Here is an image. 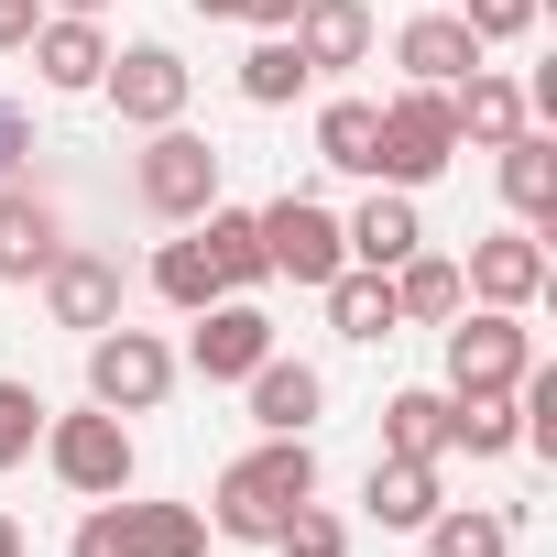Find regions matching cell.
I'll use <instances>...</instances> for the list:
<instances>
[{
	"mask_svg": "<svg viewBox=\"0 0 557 557\" xmlns=\"http://www.w3.org/2000/svg\"><path fill=\"white\" fill-rule=\"evenodd\" d=\"M296 503H318V448H307V437H262L251 459H230V470H219L208 524H219V535H240V546H273V524H285Z\"/></svg>",
	"mask_w": 557,
	"mask_h": 557,
	"instance_id": "6da1fadb",
	"label": "cell"
},
{
	"mask_svg": "<svg viewBox=\"0 0 557 557\" xmlns=\"http://www.w3.org/2000/svg\"><path fill=\"white\" fill-rule=\"evenodd\" d=\"M66 557H208V513L197 503H88Z\"/></svg>",
	"mask_w": 557,
	"mask_h": 557,
	"instance_id": "7a4b0ae2",
	"label": "cell"
},
{
	"mask_svg": "<svg viewBox=\"0 0 557 557\" xmlns=\"http://www.w3.org/2000/svg\"><path fill=\"white\" fill-rule=\"evenodd\" d=\"M132 186H143V208H153V219H208V208H219V143H208V132H186V121H164V132L143 143Z\"/></svg>",
	"mask_w": 557,
	"mask_h": 557,
	"instance_id": "3957f363",
	"label": "cell"
},
{
	"mask_svg": "<svg viewBox=\"0 0 557 557\" xmlns=\"http://www.w3.org/2000/svg\"><path fill=\"white\" fill-rule=\"evenodd\" d=\"M45 459H55V481H66L77 503H110V492H132V426H121L110 405H88V416H55V426H45Z\"/></svg>",
	"mask_w": 557,
	"mask_h": 557,
	"instance_id": "277c9868",
	"label": "cell"
},
{
	"mask_svg": "<svg viewBox=\"0 0 557 557\" xmlns=\"http://www.w3.org/2000/svg\"><path fill=\"white\" fill-rule=\"evenodd\" d=\"M535 372V339H524V318L513 307H459V329H448V394H513Z\"/></svg>",
	"mask_w": 557,
	"mask_h": 557,
	"instance_id": "5b68a950",
	"label": "cell"
},
{
	"mask_svg": "<svg viewBox=\"0 0 557 557\" xmlns=\"http://www.w3.org/2000/svg\"><path fill=\"white\" fill-rule=\"evenodd\" d=\"M251 230H262V273H285V285H329V273L350 262V240H339V219L318 197H273Z\"/></svg>",
	"mask_w": 557,
	"mask_h": 557,
	"instance_id": "8992f818",
	"label": "cell"
},
{
	"mask_svg": "<svg viewBox=\"0 0 557 557\" xmlns=\"http://www.w3.org/2000/svg\"><path fill=\"white\" fill-rule=\"evenodd\" d=\"M459 153V121H448V88H405V99H383V186H426L437 164Z\"/></svg>",
	"mask_w": 557,
	"mask_h": 557,
	"instance_id": "52a82bcc",
	"label": "cell"
},
{
	"mask_svg": "<svg viewBox=\"0 0 557 557\" xmlns=\"http://www.w3.org/2000/svg\"><path fill=\"white\" fill-rule=\"evenodd\" d=\"M164 383H175V350H164V339H143V329H99V339H88V405L153 416Z\"/></svg>",
	"mask_w": 557,
	"mask_h": 557,
	"instance_id": "ba28073f",
	"label": "cell"
},
{
	"mask_svg": "<svg viewBox=\"0 0 557 557\" xmlns=\"http://www.w3.org/2000/svg\"><path fill=\"white\" fill-rule=\"evenodd\" d=\"M99 88H110V110H121L132 132H164V121H186V66H175L164 45H132V55H110V66H99Z\"/></svg>",
	"mask_w": 557,
	"mask_h": 557,
	"instance_id": "9c48e42d",
	"label": "cell"
},
{
	"mask_svg": "<svg viewBox=\"0 0 557 557\" xmlns=\"http://www.w3.org/2000/svg\"><path fill=\"white\" fill-rule=\"evenodd\" d=\"M186 361H197L208 383H251V372L273 361V318H262V307H230V296H208V307H197V339H186Z\"/></svg>",
	"mask_w": 557,
	"mask_h": 557,
	"instance_id": "30bf717a",
	"label": "cell"
},
{
	"mask_svg": "<svg viewBox=\"0 0 557 557\" xmlns=\"http://www.w3.org/2000/svg\"><path fill=\"white\" fill-rule=\"evenodd\" d=\"M45 307H55V329H121V262L110 251H55L45 262Z\"/></svg>",
	"mask_w": 557,
	"mask_h": 557,
	"instance_id": "8fae6325",
	"label": "cell"
},
{
	"mask_svg": "<svg viewBox=\"0 0 557 557\" xmlns=\"http://www.w3.org/2000/svg\"><path fill=\"white\" fill-rule=\"evenodd\" d=\"M394 55H405V77H416V88H459V77L481 66V34H470L459 12H416V23L394 34Z\"/></svg>",
	"mask_w": 557,
	"mask_h": 557,
	"instance_id": "7c38bea8",
	"label": "cell"
},
{
	"mask_svg": "<svg viewBox=\"0 0 557 557\" xmlns=\"http://www.w3.org/2000/svg\"><path fill=\"white\" fill-rule=\"evenodd\" d=\"M459 285H470L481 307H535V296H546V251H535L524 230H503V240H481V251H470Z\"/></svg>",
	"mask_w": 557,
	"mask_h": 557,
	"instance_id": "4fadbf2b",
	"label": "cell"
},
{
	"mask_svg": "<svg viewBox=\"0 0 557 557\" xmlns=\"http://www.w3.org/2000/svg\"><path fill=\"white\" fill-rule=\"evenodd\" d=\"M361 503H372V524H394V535H416L426 513H437V459H372V481H361Z\"/></svg>",
	"mask_w": 557,
	"mask_h": 557,
	"instance_id": "5bb4252c",
	"label": "cell"
},
{
	"mask_svg": "<svg viewBox=\"0 0 557 557\" xmlns=\"http://www.w3.org/2000/svg\"><path fill=\"white\" fill-rule=\"evenodd\" d=\"M318 405H329V383H318L307 361H262V372H251V416H262V437H307Z\"/></svg>",
	"mask_w": 557,
	"mask_h": 557,
	"instance_id": "9a60e30c",
	"label": "cell"
},
{
	"mask_svg": "<svg viewBox=\"0 0 557 557\" xmlns=\"http://www.w3.org/2000/svg\"><path fill=\"white\" fill-rule=\"evenodd\" d=\"M318 296H329V329H339V339H394V329H405V318H394V273H372V262H361V273L339 262Z\"/></svg>",
	"mask_w": 557,
	"mask_h": 557,
	"instance_id": "2e32d148",
	"label": "cell"
},
{
	"mask_svg": "<svg viewBox=\"0 0 557 557\" xmlns=\"http://www.w3.org/2000/svg\"><path fill=\"white\" fill-rule=\"evenodd\" d=\"M296 55L329 77V66H361L372 55V12H361V0H307V12H296Z\"/></svg>",
	"mask_w": 557,
	"mask_h": 557,
	"instance_id": "e0dca14e",
	"label": "cell"
},
{
	"mask_svg": "<svg viewBox=\"0 0 557 557\" xmlns=\"http://www.w3.org/2000/svg\"><path fill=\"white\" fill-rule=\"evenodd\" d=\"M448 121H459V143H513V132H524V88L492 77V66H470V77L448 88Z\"/></svg>",
	"mask_w": 557,
	"mask_h": 557,
	"instance_id": "ac0fdd59",
	"label": "cell"
},
{
	"mask_svg": "<svg viewBox=\"0 0 557 557\" xmlns=\"http://www.w3.org/2000/svg\"><path fill=\"white\" fill-rule=\"evenodd\" d=\"M55 251L66 240H55V208L45 197H0V285H34Z\"/></svg>",
	"mask_w": 557,
	"mask_h": 557,
	"instance_id": "d6986e66",
	"label": "cell"
},
{
	"mask_svg": "<svg viewBox=\"0 0 557 557\" xmlns=\"http://www.w3.org/2000/svg\"><path fill=\"white\" fill-rule=\"evenodd\" d=\"M34 66H45V88H99V66H110V45H99V23H77V12H55V23H34Z\"/></svg>",
	"mask_w": 557,
	"mask_h": 557,
	"instance_id": "ffe728a7",
	"label": "cell"
},
{
	"mask_svg": "<svg viewBox=\"0 0 557 557\" xmlns=\"http://www.w3.org/2000/svg\"><path fill=\"white\" fill-rule=\"evenodd\" d=\"M339 240H350V262H372V273H394L405 251H426V230H416V197H405V186H394V197H372Z\"/></svg>",
	"mask_w": 557,
	"mask_h": 557,
	"instance_id": "44dd1931",
	"label": "cell"
},
{
	"mask_svg": "<svg viewBox=\"0 0 557 557\" xmlns=\"http://www.w3.org/2000/svg\"><path fill=\"white\" fill-rule=\"evenodd\" d=\"M459 307H470L459 262H437V251H405V262H394V318H426V329H437V318H459Z\"/></svg>",
	"mask_w": 557,
	"mask_h": 557,
	"instance_id": "7402d4cb",
	"label": "cell"
},
{
	"mask_svg": "<svg viewBox=\"0 0 557 557\" xmlns=\"http://www.w3.org/2000/svg\"><path fill=\"white\" fill-rule=\"evenodd\" d=\"M197 251H208V273H219V296H230V285H262V230H251V208H208V219H197Z\"/></svg>",
	"mask_w": 557,
	"mask_h": 557,
	"instance_id": "603a6c76",
	"label": "cell"
},
{
	"mask_svg": "<svg viewBox=\"0 0 557 557\" xmlns=\"http://www.w3.org/2000/svg\"><path fill=\"white\" fill-rule=\"evenodd\" d=\"M318 153H329L339 175H372V164H383V110H372V99H329V110H318Z\"/></svg>",
	"mask_w": 557,
	"mask_h": 557,
	"instance_id": "cb8c5ba5",
	"label": "cell"
},
{
	"mask_svg": "<svg viewBox=\"0 0 557 557\" xmlns=\"http://www.w3.org/2000/svg\"><path fill=\"white\" fill-rule=\"evenodd\" d=\"M492 153H503V197H513L524 219H546V208H557V143H546V132H513V143H492Z\"/></svg>",
	"mask_w": 557,
	"mask_h": 557,
	"instance_id": "d4e9b609",
	"label": "cell"
},
{
	"mask_svg": "<svg viewBox=\"0 0 557 557\" xmlns=\"http://www.w3.org/2000/svg\"><path fill=\"white\" fill-rule=\"evenodd\" d=\"M513 437H524L513 394H448V448H470V459H503Z\"/></svg>",
	"mask_w": 557,
	"mask_h": 557,
	"instance_id": "484cf974",
	"label": "cell"
},
{
	"mask_svg": "<svg viewBox=\"0 0 557 557\" xmlns=\"http://www.w3.org/2000/svg\"><path fill=\"white\" fill-rule=\"evenodd\" d=\"M307 77H318V66L296 55V34H262V45L240 55V99H251V110H285V99H296Z\"/></svg>",
	"mask_w": 557,
	"mask_h": 557,
	"instance_id": "4316f807",
	"label": "cell"
},
{
	"mask_svg": "<svg viewBox=\"0 0 557 557\" xmlns=\"http://www.w3.org/2000/svg\"><path fill=\"white\" fill-rule=\"evenodd\" d=\"M383 448L394 459H448V394H394L383 405Z\"/></svg>",
	"mask_w": 557,
	"mask_h": 557,
	"instance_id": "83f0119b",
	"label": "cell"
},
{
	"mask_svg": "<svg viewBox=\"0 0 557 557\" xmlns=\"http://www.w3.org/2000/svg\"><path fill=\"white\" fill-rule=\"evenodd\" d=\"M416 535H426V557H503V546H513V524H503V513H448V503H437Z\"/></svg>",
	"mask_w": 557,
	"mask_h": 557,
	"instance_id": "f1b7e54d",
	"label": "cell"
},
{
	"mask_svg": "<svg viewBox=\"0 0 557 557\" xmlns=\"http://www.w3.org/2000/svg\"><path fill=\"white\" fill-rule=\"evenodd\" d=\"M153 296H164V307H186V318L219 296V273H208V251H197V240H164V251H153Z\"/></svg>",
	"mask_w": 557,
	"mask_h": 557,
	"instance_id": "f546056e",
	"label": "cell"
},
{
	"mask_svg": "<svg viewBox=\"0 0 557 557\" xmlns=\"http://www.w3.org/2000/svg\"><path fill=\"white\" fill-rule=\"evenodd\" d=\"M273 557H350V524L318 513V503H296L285 524H273Z\"/></svg>",
	"mask_w": 557,
	"mask_h": 557,
	"instance_id": "4dcf8cb0",
	"label": "cell"
},
{
	"mask_svg": "<svg viewBox=\"0 0 557 557\" xmlns=\"http://www.w3.org/2000/svg\"><path fill=\"white\" fill-rule=\"evenodd\" d=\"M34 437H45V394L34 383H0V470H23Z\"/></svg>",
	"mask_w": 557,
	"mask_h": 557,
	"instance_id": "1f68e13d",
	"label": "cell"
},
{
	"mask_svg": "<svg viewBox=\"0 0 557 557\" xmlns=\"http://www.w3.org/2000/svg\"><path fill=\"white\" fill-rule=\"evenodd\" d=\"M459 23L481 45H513V34H535V0H459Z\"/></svg>",
	"mask_w": 557,
	"mask_h": 557,
	"instance_id": "d6a6232c",
	"label": "cell"
},
{
	"mask_svg": "<svg viewBox=\"0 0 557 557\" xmlns=\"http://www.w3.org/2000/svg\"><path fill=\"white\" fill-rule=\"evenodd\" d=\"M23 153H34V121H23L12 99H0V186H12V164H23Z\"/></svg>",
	"mask_w": 557,
	"mask_h": 557,
	"instance_id": "836d02e7",
	"label": "cell"
},
{
	"mask_svg": "<svg viewBox=\"0 0 557 557\" xmlns=\"http://www.w3.org/2000/svg\"><path fill=\"white\" fill-rule=\"evenodd\" d=\"M34 23H45V0H0V55L34 45Z\"/></svg>",
	"mask_w": 557,
	"mask_h": 557,
	"instance_id": "e575fe53",
	"label": "cell"
},
{
	"mask_svg": "<svg viewBox=\"0 0 557 557\" xmlns=\"http://www.w3.org/2000/svg\"><path fill=\"white\" fill-rule=\"evenodd\" d=\"M296 12L307 0H240V23H262V34H296Z\"/></svg>",
	"mask_w": 557,
	"mask_h": 557,
	"instance_id": "d590c367",
	"label": "cell"
},
{
	"mask_svg": "<svg viewBox=\"0 0 557 557\" xmlns=\"http://www.w3.org/2000/svg\"><path fill=\"white\" fill-rule=\"evenodd\" d=\"M55 12H77V23H99V12H110V0H55Z\"/></svg>",
	"mask_w": 557,
	"mask_h": 557,
	"instance_id": "8d00e7d4",
	"label": "cell"
},
{
	"mask_svg": "<svg viewBox=\"0 0 557 557\" xmlns=\"http://www.w3.org/2000/svg\"><path fill=\"white\" fill-rule=\"evenodd\" d=\"M197 12H208V23H240V0H197Z\"/></svg>",
	"mask_w": 557,
	"mask_h": 557,
	"instance_id": "74e56055",
	"label": "cell"
},
{
	"mask_svg": "<svg viewBox=\"0 0 557 557\" xmlns=\"http://www.w3.org/2000/svg\"><path fill=\"white\" fill-rule=\"evenodd\" d=\"M0 557H23V524H12V513H0Z\"/></svg>",
	"mask_w": 557,
	"mask_h": 557,
	"instance_id": "f35d334b",
	"label": "cell"
}]
</instances>
